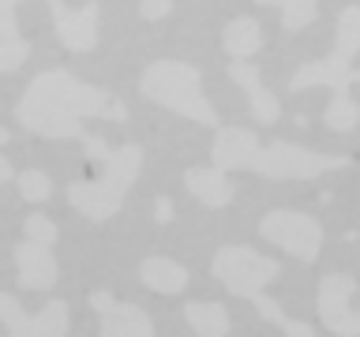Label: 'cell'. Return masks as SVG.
I'll use <instances>...</instances> for the list:
<instances>
[{"label": "cell", "instance_id": "cell-24", "mask_svg": "<svg viewBox=\"0 0 360 337\" xmlns=\"http://www.w3.org/2000/svg\"><path fill=\"white\" fill-rule=\"evenodd\" d=\"M19 15H15V4L0 0V41H19Z\"/></svg>", "mask_w": 360, "mask_h": 337}, {"label": "cell", "instance_id": "cell-4", "mask_svg": "<svg viewBox=\"0 0 360 337\" xmlns=\"http://www.w3.org/2000/svg\"><path fill=\"white\" fill-rule=\"evenodd\" d=\"M139 90L143 98H150L154 105H162L169 112H180V117L195 120V124H218V112H214L210 98L202 94V75L184 60H154L143 67L139 75Z\"/></svg>", "mask_w": 360, "mask_h": 337}, {"label": "cell", "instance_id": "cell-26", "mask_svg": "<svg viewBox=\"0 0 360 337\" xmlns=\"http://www.w3.org/2000/svg\"><path fill=\"white\" fill-rule=\"evenodd\" d=\"M154 213H158V221H169V218H173V202H169V199H158Z\"/></svg>", "mask_w": 360, "mask_h": 337}, {"label": "cell", "instance_id": "cell-15", "mask_svg": "<svg viewBox=\"0 0 360 337\" xmlns=\"http://www.w3.org/2000/svg\"><path fill=\"white\" fill-rule=\"evenodd\" d=\"M259 45H263V30H259V22L252 15H236L233 22H225L221 49L229 53L233 60H248V56H255Z\"/></svg>", "mask_w": 360, "mask_h": 337}, {"label": "cell", "instance_id": "cell-5", "mask_svg": "<svg viewBox=\"0 0 360 337\" xmlns=\"http://www.w3.org/2000/svg\"><path fill=\"white\" fill-rule=\"evenodd\" d=\"M278 270H281L278 258L259 255L252 247H236V244L221 247L210 263V274L218 277L233 296H244V300H255L259 292L278 277Z\"/></svg>", "mask_w": 360, "mask_h": 337}, {"label": "cell", "instance_id": "cell-25", "mask_svg": "<svg viewBox=\"0 0 360 337\" xmlns=\"http://www.w3.org/2000/svg\"><path fill=\"white\" fill-rule=\"evenodd\" d=\"M169 11H173V4H169V0H154V4L146 0V4H139V15H143V19H165Z\"/></svg>", "mask_w": 360, "mask_h": 337}, {"label": "cell", "instance_id": "cell-2", "mask_svg": "<svg viewBox=\"0 0 360 337\" xmlns=\"http://www.w3.org/2000/svg\"><path fill=\"white\" fill-rule=\"evenodd\" d=\"M214 168L233 173V168H248L266 180H315L323 173L349 165L345 154H319L297 143H270L263 146L255 131L248 128H218L214 135Z\"/></svg>", "mask_w": 360, "mask_h": 337}, {"label": "cell", "instance_id": "cell-21", "mask_svg": "<svg viewBox=\"0 0 360 337\" xmlns=\"http://www.w3.org/2000/svg\"><path fill=\"white\" fill-rule=\"evenodd\" d=\"M22 236H27L30 244H41V247H53L60 229L53 225V218H45V213H30L27 221H22Z\"/></svg>", "mask_w": 360, "mask_h": 337}, {"label": "cell", "instance_id": "cell-10", "mask_svg": "<svg viewBox=\"0 0 360 337\" xmlns=\"http://www.w3.org/2000/svg\"><path fill=\"white\" fill-rule=\"evenodd\" d=\"M53 30L64 49H72V53L94 49L98 45V4H90V8L53 4Z\"/></svg>", "mask_w": 360, "mask_h": 337}, {"label": "cell", "instance_id": "cell-13", "mask_svg": "<svg viewBox=\"0 0 360 337\" xmlns=\"http://www.w3.org/2000/svg\"><path fill=\"white\" fill-rule=\"evenodd\" d=\"M184 187H188V195H195L202 206H229L233 202V184H229V176L221 173V168H214V165H199V168H188L184 173Z\"/></svg>", "mask_w": 360, "mask_h": 337}, {"label": "cell", "instance_id": "cell-29", "mask_svg": "<svg viewBox=\"0 0 360 337\" xmlns=\"http://www.w3.org/2000/svg\"><path fill=\"white\" fill-rule=\"evenodd\" d=\"M353 83H360V72H353Z\"/></svg>", "mask_w": 360, "mask_h": 337}, {"label": "cell", "instance_id": "cell-3", "mask_svg": "<svg viewBox=\"0 0 360 337\" xmlns=\"http://www.w3.org/2000/svg\"><path fill=\"white\" fill-rule=\"evenodd\" d=\"M139 168H143V146L124 143L120 150L109 154L98 180H75V184H68V202L90 221H109L124 206L131 184L139 180Z\"/></svg>", "mask_w": 360, "mask_h": 337}, {"label": "cell", "instance_id": "cell-7", "mask_svg": "<svg viewBox=\"0 0 360 337\" xmlns=\"http://www.w3.org/2000/svg\"><path fill=\"white\" fill-rule=\"evenodd\" d=\"M0 322L8 337H68L72 315L64 300H49L41 311H22V303L11 292H0Z\"/></svg>", "mask_w": 360, "mask_h": 337}, {"label": "cell", "instance_id": "cell-16", "mask_svg": "<svg viewBox=\"0 0 360 337\" xmlns=\"http://www.w3.org/2000/svg\"><path fill=\"white\" fill-rule=\"evenodd\" d=\"M184 319H188V326L199 337H229V311H225L221 303L191 300L184 308Z\"/></svg>", "mask_w": 360, "mask_h": 337}, {"label": "cell", "instance_id": "cell-28", "mask_svg": "<svg viewBox=\"0 0 360 337\" xmlns=\"http://www.w3.org/2000/svg\"><path fill=\"white\" fill-rule=\"evenodd\" d=\"M4 143H8V131H4V128H0V146H4Z\"/></svg>", "mask_w": 360, "mask_h": 337}, {"label": "cell", "instance_id": "cell-1", "mask_svg": "<svg viewBox=\"0 0 360 337\" xmlns=\"http://www.w3.org/2000/svg\"><path fill=\"white\" fill-rule=\"evenodd\" d=\"M19 124L38 139H75L83 146L86 157H94L98 165L109 161V146L83 131V120H128V109L120 105L112 94H105L101 86L79 83L72 72L64 67H49V72L34 75L30 86L22 90L19 105H15Z\"/></svg>", "mask_w": 360, "mask_h": 337}, {"label": "cell", "instance_id": "cell-6", "mask_svg": "<svg viewBox=\"0 0 360 337\" xmlns=\"http://www.w3.org/2000/svg\"><path fill=\"white\" fill-rule=\"evenodd\" d=\"M259 236L266 244L281 247V251L297 255L300 263H315L323 251V225L311 218V213L300 210H270L259 221Z\"/></svg>", "mask_w": 360, "mask_h": 337}, {"label": "cell", "instance_id": "cell-8", "mask_svg": "<svg viewBox=\"0 0 360 337\" xmlns=\"http://www.w3.org/2000/svg\"><path fill=\"white\" fill-rule=\"evenodd\" d=\"M356 281L349 274H326L315 292V311L319 322L338 337H360V311L353 308Z\"/></svg>", "mask_w": 360, "mask_h": 337}, {"label": "cell", "instance_id": "cell-20", "mask_svg": "<svg viewBox=\"0 0 360 337\" xmlns=\"http://www.w3.org/2000/svg\"><path fill=\"white\" fill-rule=\"evenodd\" d=\"M19 195L27 202H45L53 195V180L49 173H41V168H27V173H19Z\"/></svg>", "mask_w": 360, "mask_h": 337}, {"label": "cell", "instance_id": "cell-17", "mask_svg": "<svg viewBox=\"0 0 360 337\" xmlns=\"http://www.w3.org/2000/svg\"><path fill=\"white\" fill-rule=\"evenodd\" d=\"M360 53V4H349L338 15V34H334V56L345 64H353V56Z\"/></svg>", "mask_w": 360, "mask_h": 337}, {"label": "cell", "instance_id": "cell-12", "mask_svg": "<svg viewBox=\"0 0 360 337\" xmlns=\"http://www.w3.org/2000/svg\"><path fill=\"white\" fill-rule=\"evenodd\" d=\"M229 75H233V83L248 94V101H252V112H255L259 124H274V120L281 117L278 98L266 94V86H263V79H259V67H255V64L233 60V64H229Z\"/></svg>", "mask_w": 360, "mask_h": 337}, {"label": "cell", "instance_id": "cell-19", "mask_svg": "<svg viewBox=\"0 0 360 337\" xmlns=\"http://www.w3.org/2000/svg\"><path fill=\"white\" fill-rule=\"evenodd\" d=\"M252 303H255L259 311H263V319H270V322H278L281 330H285V337H315V330H311L308 322H300V319H285V311H281L278 303H274V300L266 296V292H259V296H255Z\"/></svg>", "mask_w": 360, "mask_h": 337}, {"label": "cell", "instance_id": "cell-23", "mask_svg": "<svg viewBox=\"0 0 360 337\" xmlns=\"http://www.w3.org/2000/svg\"><path fill=\"white\" fill-rule=\"evenodd\" d=\"M30 56V41L19 38V41H0V72H15V67L27 64Z\"/></svg>", "mask_w": 360, "mask_h": 337}, {"label": "cell", "instance_id": "cell-18", "mask_svg": "<svg viewBox=\"0 0 360 337\" xmlns=\"http://www.w3.org/2000/svg\"><path fill=\"white\" fill-rule=\"evenodd\" d=\"M323 124L330 131H353L360 124V105L349 94H334V101L323 109Z\"/></svg>", "mask_w": 360, "mask_h": 337}, {"label": "cell", "instance_id": "cell-14", "mask_svg": "<svg viewBox=\"0 0 360 337\" xmlns=\"http://www.w3.org/2000/svg\"><path fill=\"white\" fill-rule=\"evenodd\" d=\"M139 277L146 289L162 292V296H176V292L188 289V270L176 263V258H165V255H150L146 263L139 266Z\"/></svg>", "mask_w": 360, "mask_h": 337}, {"label": "cell", "instance_id": "cell-11", "mask_svg": "<svg viewBox=\"0 0 360 337\" xmlns=\"http://www.w3.org/2000/svg\"><path fill=\"white\" fill-rule=\"evenodd\" d=\"M15 270H19V285L22 289H34V292H45L56 285V274H60V266H56V258L49 247L41 244H30L22 240L15 247Z\"/></svg>", "mask_w": 360, "mask_h": 337}, {"label": "cell", "instance_id": "cell-27", "mask_svg": "<svg viewBox=\"0 0 360 337\" xmlns=\"http://www.w3.org/2000/svg\"><path fill=\"white\" fill-rule=\"evenodd\" d=\"M11 176H15V168H11V161H8L4 154H0V184H8Z\"/></svg>", "mask_w": 360, "mask_h": 337}, {"label": "cell", "instance_id": "cell-22", "mask_svg": "<svg viewBox=\"0 0 360 337\" xmlns=\"http://www.w3.org/2000/svg\"><path fill=\"white\" fill-rule=\"evenodd\" d=\"M285 15H281V22H285V30H300L308 27V22H315V15H319V4H297V0H285V4H278Z\"/></svg>", "mask_w": 360, "mask_h": 337}, {"label": "cell", "instance_id": "cell-9", "mask_svg": "<svg viewBox=\"0 0 360 337\" xmlns=\"http://www.w3.org/2000/svg\"><path fill=\"white\" fill-rule=\"evenodd\" d=\"M90 308L98 311L101 322L98 337H154V322L139 303H120L112 300V292L98 289L90 292Z\"/></svg>", "mask_w": 360, "mask_h": 337}]
</instances>
